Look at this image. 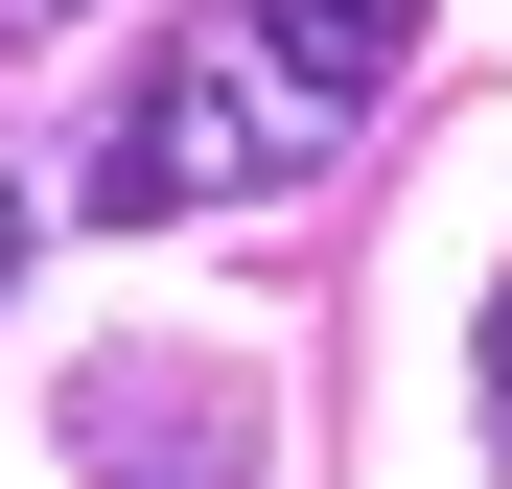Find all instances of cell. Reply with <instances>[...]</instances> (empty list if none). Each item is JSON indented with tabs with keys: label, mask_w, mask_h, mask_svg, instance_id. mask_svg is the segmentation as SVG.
I'll use <instances>...</instances> for the list:
<instances>
[{
	"label": "cell",
	"mask_w": 512,
	"mask_h": 489,
	"mask_svg": "<svg viewBox=\"0 0 512 489\" xmlns=\"http://www.w3.org/2000/svg\"><path fill=\"white\" fill-rule=\"evenodd\" d=\"M396 70H419V0H233V24H163L140 94L94 117V210L117 233H187L233 187H280V163H326Z\"/></svg>",
	"instance_id": "6da1fadb"
},
{
	"label": "cell",
	"mask_w": 512,
	"mask_h": 489,
	"mask_svg": "<svg viewBox=\"0 0 512 489\" xmlns=\"http://www.w3.org/2000/svg\"><path fill=\"white\" fill-rule=\"evenodd\" d=\"M70 489H256V373L233 350H94L70 373Z\"/></svg>",
	"instance_id": "7a4b0ae2"
},
{
	"label": "cell",
	"mask_w": 512,
	"mask_h": 489,
	"mask_svg": "<svg viewBox=\"0 0 512 489\" xmlns=\"http://www.w3.org/2000/svg\"><path fill=\"white\" fill-rule=\"evenodd\" d=\"M466 373H489V466H512V280H489V326H466Z\"/></svg>",
	"instance_id": "3957f363"
},
{
	"label": "cell",
	"mask_w": 512,
	"mask_h": 489,
	"mask_svg": "<svg viewBox=\"0 0 512 489\" xmlns=\"http://www.w3.org/2000/svg\"><path fill=\"white\" fill-rule=\"evenodd\" d=\"M47 24H70V0H0V47H47Z\"/></svg>",
	"instance_id": "277c9868"
},
{
	"label": "cell",
	"mask_w": 512,
	"mask_h": 489,
	"mask_svg": "<svg viewBox=\"0 0 512 489\" xmlns=\"http://www.w3.org/2000/svg\"><path fill=\"white\" fill-rule=\"evenodd\" d=\"M0 280H24V187H0Z\"/></svg>",
	"instance_id": "5b68a950"
}]
</instances>
